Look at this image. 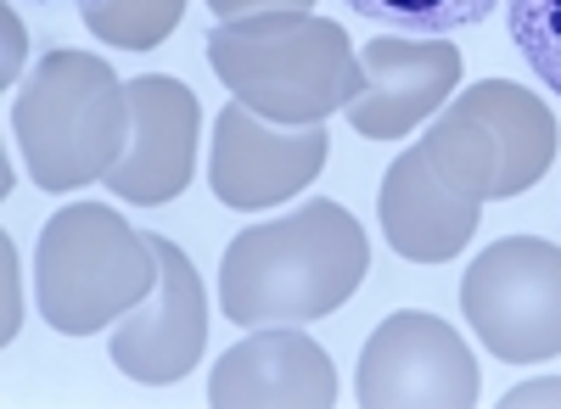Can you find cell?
<instances>
[{
  "mask_svg": "<svg viewBox=\"0 0 561 409\" xmlns=\"http://www.w3.org/2000/svg\"><path fill=\"white\" fill-rule=\"evenodd\" d=\"M365 231L337 202H304L293 219L253 224L219 258V308L237 326H304L343 308L365 281Z\"/></svg>",
  "mask_w": 561,
  "mask_h": 409,
  "instance_id": "1",
  "label": "cell"
},
{
  "mask_svg": "<svg viewBox=\"0 0 561 409\" xmlns=\"http://www.w3.org/2000/svg\"><path fill=\"white\" fill-rule=\"evenodd\" d=\"M208 62L230 96L270 124H320L365 90L348 34L314 12L230 17L208 34Z\"/></svg>",
  "mask_w": 561,
  "mask_h": 409,
  "instance_id": "2",
  "label": "cell"
},
{
  "mask_svg": "<svg viewBox=\"0 0 561 409\" xmlns=\"http://www.w3.org/2000/svg\"><path fill=\"white\" fill-rule=\"evenodd\" d=\"M12 135L39 191L96 186L129 147V79L90 51H45L12 102Z\"/></svg>",
  "mask_w": 561,
  "mask_h": 409,
  "instance_id": "3",
  "label": "cell"
},
{
  "mask_svg": "<svg viewBox=\"0 0 561 409\" xmlns=\"http://www.w3.org/2000/svg\"><path fill=\"white\" fill-rule=\"evenodd\" d=\"M158 287L152 236L102 202H73L45 219L34 247V297L45 326L62 337H96Z\"/></svg>",
  "mask_w": 561,
  "mask_h": 409,
  "instance_id": "4",
  "label": "cell"
},
{
  "mask_svg": "<svg viewBox=\"0 0 561 409\" xmlns=\"http://www.w3.org/2000/svg\"><path fill=\"white\" fill-rule=\"evenodd\" d=\"M415 147L472 202H505L545 179L556 157V118L534 90L511 79H478Z\"/></svg>",
  "mask_w": 561,
  "mask_h": 409,
  "instance_id": "5",
  "label": "cell"
},
{
  "mask_svg": "<svg viewBox=\"0 0 561 409\" xmlns=\"http://www.w3.org/2000/svg\"><path fill=\"white\" fill-rule=\"evenodd\" d=\"M460 314L505 365H545L561 353V247L505 236L460 276Z\"/></svg>",
  "mask_w": 561,
  "mask_h": 409,
  "instance_id": "6",
  "label": "cell"
},
{
  "mask_svg": "<svg viewBox=\"0 0 561 409\" xmlns=\"http://www.w3.org/2000/svg\"><path fill=\"white\" fill-rule=\"evenodd\" d=\"M354 393L365 409H472L483 376L449 320L399 308L365 337Z\"/></svg>",
  "mask_w": 561,
  "mask_h": 409,
  "instance_id": "7",
  "label": "cell"
},
{
  "mask_svg": "<svg viewBox=\"0 0 561 409\" xmlns=\"http://www.w3.org/2000/svg\"><path fill=\"white\" fill-rule=\"evenodd\" d=\"M158 253V287L140 297L124 320L113 326V365L129 382H147V387H174L203 365V348H208V297H203V276L192 269L174 242L152 236Z\"/></svg>",
  "mask_w": 561,
  "mask_h": 409,
  "instance_id": "8",
  "label": "cell"
},
{
  "mask_svg": "<svg viewBox=\"0 0 561 409\" xmlns=\"http://www.w3.org/2000/svg\"><path fill=\"white\" fill-rule=\"evenodd\" d=\"M325 135L320 124H270L253 107L230 102L214 118V157H208V186L225 208H270L304 191L325 163Z\"/></svg>",
  "mask_w": 561,
  "mask_h": 409,
  "instance_id": "9",
  "label": "cell"
},
{
  "mask_svg": "<svg viewBox=\"0 0 561 409\" xmlns=\"http://www.w3.org/2000/svg\"><path fill=\"white\" fill-rule=\"evenodd\" d=\"M197 129H203L197 96L180 79H169V73L129 79V147L107 174L113 197H124L135 208L174 202L192 186Z\"/></svg>",
  "mask_w": 561,
  "mask_h": 409,
  "instance_id": "10",
  "label": "cell"
},
{
  "mask_svg": "<svg viewBox=\"0 0 561 409\" xmlns=\"http://www.w3.org/2000/svg\"><path fill=\"white\" fill-rule=\"evenodd\" d=\"M365 90L343 107L348 124L370 141H399L427 113H438L460 84V51L438 34H377L359 45Z\"/></svg>",
  "mask_w": 561,
  "mask_h": 409,
  "instance_id": "11",
  "label": "cell"
},
{
  "mask_svg": "<svg viewBox=\"0 0 561 409\" xmlns=\"http://www.w3.org/2000/svg\"><path fill=\"white\" fill-rule=\"evenodd\" d=\"M208 398L214 409H325L337 404V371L298 326H264L214 365Z\"/></svg>",
  "mask_w": 561,
  "mask_h": 409,
  "instance_id": "12",
  "label": "cell"
},
{
  "mask_svg": "<svg viewBox=\"0 0 561 409\" xmlns=\"http://www.w3.org/2000/svg\"><path fill=\"white\" fill-rule=\"evenodd\" d=\"M377 213H382V236H388V247L399 258L444 264V258H455L466 242H472L483 202L455 191L449 179L433 168V157L421 147H410L404 157H393V168L382 179Z\"/></svg>",
  "mask_w": 561,
  "mask_h": 409,
  "instance_id": "13",
  "label": "cell"
},
{
  "mask_svg": "<svg viewBox=\"0 0 561 409\" xmlns=\"http://www.w3.org/2000/svg\"><path fill=\"white\" fill-rule=\"evenodd\" d=\"M84 28L113 51H152L185 17V0H73Z\"/></svg>",
  "mask_w": 561,
  "mask_h": 409,
  "instance_id": "14",
  "label": "cell"
},
{
  "mask_svg": "<svg viewBox=\"0 0 561 409\" xmlns=\"http://www.w3.org/2000/svg\"><path fill=\"white\" fill-rule=\"evenodd\" d=\"M343 7L399 34H455L483 23L500 0H343Z\"/></svg>",
  "mask_w": 561,
  "mask_h": 409,
  "instance_id": "15",
  "label": "cell"
},
{
  "mask_svg": "<svg viewBox=\"0 0 561 409\" xmlns=\"http://www.w3.org/2000/svg\"><path fill=\"white\" fill-rule=\"evenodd\" d=\"M511 45L534 79L561 96V0H511Z\"/></svg>",
  "mask_w": 561,
  "mask_h": 409,
  "instance_id": "16",
  "label": "cell"
},
{
  "mask_svg": "<svg viewBox=\"0 0 561 409\" xmlns=\"http://www.w3.org/2000/svg\"><path fill=\"white\" fill-rule=\"evenodd\" d=\"M314 0H208V12H219L225 23L230 17H259V12H309Z\"/></svg>",
  "mask_w": 561,
  "mask_h": 409,
  "instance_id": "17",
  "label": "cell"
},
{
  "mask_svg": "<svg viewBox=\"0 0 561 409\" xmlns=\"http://www.w3.org/2000/svg\"><path fill=\"white\" fill-rule=\"evenodd\" d=\"M505 409H534V404H561V382L556 376H545V382H528V387H511L505 398H500Z\"/></svg>",
  "mask_w": 561,
  "mask_h": 409,
  "instance_id": "18",
  "label": "cell"
}]
</instances>
